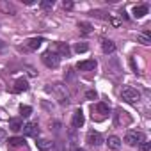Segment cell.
<instances>
[{
    "label": "cell",
    "mask_w": 151,
    "mask_h": 151,
    "mask_svg": "<svg viewBox=\"0 0 151 151\" xmlns=\"http://www.w3.org/2000/svg\"><path fill=\"white\" fill-rule=\"evenodd\" d=\"M91 112H93L94 121H105L109 117V114H110V109H109L107 103H96V105H93Z\"/></svg>",
    "instance_id": "obj_1"
},
{
    "label": "cell",
    "mask_w": 151,
    "mask_h": 151,
    "mask_svg": "<svg viewBox=\"0 0 151 151\" xmlns=\"http://www.w3.org/2000/svg\"><path fill=\"white\" fill-rule=\"evenodd\" d=\"M41 60L45 62L46 68H52V69L59 68V64H60V57H59L53 50H46V52L41 55Z\"/></svg>",
    "instance_id": "obj_2"
},
{
    "label": "cell",
    "mask_w": 151,
    "mask_h": 151,
    "mask_svg": "<svg viewBox=\"0 0 151 151\" xmlns=\"http://www.w3.org/2000/svg\"><path fill=\"white\" fill-rule=\"evenodd\" d=\"M48 91H50V93H53V94H55V98H57L62 105H68V103H69L68 91H66V87H64L62 84H53L52 87H48Z\"/></svg>",
    "instance_id": "obj_3"
},
{
    "label": "cell",
    "mask_w": 151,
    "mask_h": 151,
    "mask_svg": "<svg viewBox=\"0 0 151 151\" xmlns=\"http://www.w3.org/2000/svg\"><path fill=\"white\" fill-rule=\"evenodd\" d=\"M124 142H126L128 146H139V144L146 142V135H144L142 132L130 130V132H126V135H124Z\"/></svg>",
    "instance_id": "obj_4"
},
{
    "label": "cell",
    "mask_w": 151,
    "mask_h": 151,
    "mask_svg": "<svg viewBox=\"0 0 151 151\" xmlns=\"http://www.w3.org/2000/svg\"><path fill=\"white\" fill-rule=\"evenodd\" d=\"M121 98H123L126 103H137V101L140 100V94H139L137 89H133V87H130V86H124V87L121 89Z\"/></svg>",
    "instance_id": "obj_5"
},
{
    "label": "cell",
    "mask_w": 151,
    "mask_h": 151,
    "mask_svg": "<svg viewBox=\"0 0 151 151\" xmlns=\"http://www.w3.org/2000/svg\"><path fill=\"white\" fill-rule=\"evenodd\" d=\"M22 130H23V135H27V137H37V133H39L37 123H25L22 126Z\"/></svg>",
    "instance_id": "obj_6"
},
{
    "label": "cell",
    "mask_w": 151,
    "mask_h": 151,
    "mask_svg": "<svg viewBox=\"0 0 151 151\" xmlns=\"http://www.w3.org/2000/svg\"><path fill=\"white\" fill-rule=\"evenodd\" d=\"M87 142H89V146H93V147H98V146L103 142V137H101L98 132H94V130H89V132H87Z\"/></svg>",
    "instance_id": "obj_7"
},
{
    "label": "cell",
    "mask_w": 151,
    "mask_h": 151,
    "mask_svg": "<svg viewBox=\"0 0 151 151\" xmlns=\"http://www.w3.org/2000/svg\"><path fill=\"white\" fill-rule=\"evenodd\" d=\"M84 123H86L84 112H82V109H77V110L73 112V119H71V124H73V128H80V126H84Z\"/></svg>",
    "instance_id": "obj_8"
},
{
    "label": "cell",
    "mask_w": 151,
    "mask_h": 151,
    "mask_svg": "<svg viewBox=\"0 0 151 151\" xmlns=\"http://www.w3.org/2000/svg\"><path fill=\"white\" fill-rule=\"evenodd\" d=\"M130 124L132 123V117L128 116V112H124L123 109H117V112H116V124L119 126V124Z\"/></svg>",
    "instance_id": "obj_9"
},
{
    "label": "cell",
    "mask_w": 151,
    "mask_h": 151,
    "mask_svg": "<svg viewBox=\"0 0 151 151\" xmlns=\"http://www.w3.org/2000/svg\"><path fill=\"white\" fill-rule=\"evenodd\" d=\"M94 68H96V60H94V59L82 60V62L77 64V69H80V71H93Z\"/></svg>",
    "instance_id": "obj_10"
},
{
    "label": "cell",
    "mask_w": 151,
    "mask_h": 151,
    "mask_svg": "<svg viewBox=\"0 0 151 151\" xmlns=\"http://www.w3.org/2000/svg\"><path fill=\"white\" fill-rule=\"evenodd\" d=\"M43 37H30V39H27L25 41V46L29 48V50H37L41 45H43Z\"/></svg>",
    "instance_id": "obj_11"
},
{
    "label": "cell",
    "mask_w": 151,
    "mask_h": 151,
    "mask_svg": "<svg viewBox=\"0 0 151 151\" xmlns=\"http://www.w3.org/2000/svg\"><path fill=\"white\" fill-rule=\"evenodd\" d=\"M27 89H29V82L25 78H18L14 82V87H13L14 93H22V91H27Z\"/></svg>",
    "instance_id": "obj_12"
},
{
    "label": "cell",
    "mask_w": 151,
    "mask_h": 151,
    "mask_svg": "<svg viewBox=\"0 0 151 151\" xmlns=\"http://www.w3.org/2000/svg\"><path fill=\"white\" fill-rule=\"evenodd\" d=\"M37 147H39V151H50L52 147H53V142L52 140H48V139H37Z\"/></svg>",
    "instance_id": "obj_13"
},
{
    "label": "cell",
    "mask_w": 151,
    "mask_h": 151,
    "mask_svg": "<svg viewBox=\"0 0 151 151\" xmlns=\"http://www.w3.org/2000/svg\"><path fill=\"white\" fill-rule=\"evenodd\" d=\"M107 144H109V147H110V149L117 151V149L121 147V139H119V137H116V135H110V137L107 139Z\"/></svg>",
    "instance_id": "obj_14"
},
{
    "label": "cell",
    "mask_w": 151,
    "mask_h": 151,
    "mask_svg": "<svg viewBox=\"0 0 151 151\" xmlns=\"http://www.w3.org/2000/svg\"><path fill=\"white\" fill-rule=\"evenodd\" d=\"M101 48H103L105 53L116 52V45H114V41H110V39H101Z\"/></svg>",
    "instance_id": "obj_15"
},
{
    "label": "cell",
    "mask_w": 151,
    "mask_h": 151,
    "mask_svg": "<svg viewBox=\"0 0 151 151\" xmlns=\"http://www.w3.org/2000/svg\"><path fill=\"white\" fill-rule=\"evenodd\" d=\"M55 48H57V52H55V53H57L59 57H60V55H64V57H69V53H71L69 46H68V45H64V43H57V46H55Z\"/></svg>",
    "instance_id": "obj_16"
},
{
    "label": "cell",
    "mask_w": 151,
    "mask_h": 151,
    "mask_svg": "<svg viewBox=\"0 0 151 151\" xmlns=\"http://www.w3.org/2000/svg\"><path fill=\"white\" fill-rule=\"evenodd\" d=\"M147 6H135L133 7V16L135 18H142V16H146L147 14Z\"/></svg>",
    "instance_id": "obj_17"
},
{
    "label": "cell",
    "mask_w": 151,
    "mask_h": 151,
    "mask_svg": "<svg viewBox=\"0 0 151 151\" xmlns=\"http://www.w3.org/2000/svg\"><path fill=\"white\" fill-rule=\"evenodd\" d=\"M9 146L11 147H25V139L23 137H13V139H9Z\"/></svg>",
    "instance_id": "obj_18"
},
{
    "label": "cell",
    "mask_w": 151,
    "mask_h": 151,
    "mask_svg": "<svg viewBox=\"0 0 151 151\" xmlns=\"http://www.w3.org/2000/svg\"><path fill=\"white\" fill-rule=\"evenodd\" d=\"M78 29L82 30V34H91V32H93V25L87 23V22H80V23H78Z\"/></svg>",
    "instance_id": "obj_19"
},
{
    "label": "cell",
    "mask_w": 151,
    "mask_h": 151,
    "mask_svg": "<svg viewBox=\"0 0 151 151\" xmlns=\"http://www.w3.org/2000/svg\"><path fill=\"white\" fill-rule=\"evenodd\" d=\"M22 126H23V124H22V121H20V119H11V121H9V128H11L13 132L22 130Z\"/></svg>",
    "instance_id": "obj_20"
},
{
    "label": "cell",
    "mask_w": 151,
    "mask_h": 151,
    "mask_svg": "<svg viewBox=\"0 0 151 151\" xmlns=\"http://www.w3.org/2000/svg\"><path fill=\"white\" fill-rule=\"evenodd\" d=\"M137 39H139L142 45H146V46H147V45H151V39H149L147 32H146V34H139V36H137Z\"/></svg>",
    "instance_id": "obj_21"
},
{
    "label": "cell",
    "mask_w": 151,
    "mask_h": 151,
    "mask_svg": "<svg viewBox=\"0 0 151 151\" xmlns=\"http://www.w3.org/2000/svg\"><path fill=\"white\" fill-rule=\"evenodd\" d=\"M20 112H22L23 117H27V116L32 114V107H29V105H22V107H20Z\"/></svg>",
    "instance_id": "obj_22"
},
{
    "label": "cell",
    "mask_w": 151,
    "mask_h": 151,
    "mask_svg": "<svg viewBox=\"0 0 151 151\" xmlns=\"http://www.w3.org/2000/svg\"><path fill=\"white\" fill-rule=\"evenodd\" d=\"M0 9H4L6 13H13V14H14V7L9 6V4H2V2H0Z\"/></svg>",
    "instance_id": "obj_23"
},
{
    "label": "cell",
    "mask_w": 151,
    "mask_h": 151,
    "mask_svg": "<svg viewBox=\"0 0 151 151\" xmlns=\"http://www.w3.org/2000/svg\"><path fill=\"white\" fill-rule=\"evenodd\" d=\"M75 50H77V52L80 53V52H87V50H89V46H87L86 43H78L77 46H75Z\"/></svg>",
    "instance_id": "obj_24"
},
{
    "label": "cell",
    "mask_w": 151,
    "mask_h": 151,
    "mask_svg": "<svg viewBox=\"0 0 151 151\" xmlns=\"http://www.w3.org/2000/svg\"><path fill=\"white\" fill-rule=\"evenodd\" d=\"M149 147H151V142H142V144H139V151H149Z\"/></svg>",
    "instance_id": "obj_25"
},
{
    "label": "cell",
    "mask_w": 151,
    "mask_h": 151,
    "mask_svg": "<svg viewBox=\"0 0 151 151\" xmlns=\"http://www.w3.org/2000/svg\"><path fill=\"white\" fill-rule=\"evenodd\" d=\"M6 139H7V132H6L4 128H0V144H4Z\"/></svg>",
    "instance_id": "obj_26"
},
{
    "label": "cell",
    "mask_w": 151,
    "mask_h": 151,
    "mask_svg": "<svg viewBox=\"0 0 151 151\" xmlns=\"http://www.w3.org/2000/svg\"><path fill=\"white\" fill-rule=\"evenodd\" d=\"M86 98H87V100H96L98 94H96L94 91H87V93H86Z\"/></svg>",
    "instance_id": "obj_27"
},
{
    "label": "cell",
    "mask_w": 151,
    "mask_h": 151,
    "mask_svg": "<svg viewBox=\"0 0 151 151\" xmlns=\"http://www.w3.org/2000/svg\"><path fill=\"white\" fill-rule=\"evenodd\" d=\"M41 7H43V9H50V7H53V0H52V2H41Z\"/></svg>",
    "instance_id": "obj_28"
},
{
    "label": "cell",
    "mask_w": 151,
    "mask_h": 151,
    "mask_svg": "<svg viewBox=\"0 0 151 151\" xmlns=\"http://www.w3.org/2000/svg\"><path fill=\"white\" fill-rule=\"evenodd\" d=\"M64 9H73V2H64Z\"/></svg>",
    "instance_id": "obj_29"
},
{
    "label": "cell",
    "mask_w": 151,
    "mask_h": 151,
    "mask_svg": "<svg viewBox=\"0 0 151 151\" xmlns=\"http://www.w3.org/2000/svg\"><path fill=\"white\" fill-rule=\"evenodd\" d=\"M69 151H82L80 147H77V146H75V144H71V147H69Z\"/></svg>",
    "instance_id": "obj_30"
},
{
    "label": "cell",
    "mask_w": 151,
    "mask_h": 151,
    "mask_svg": "<svg viewBox=\"0 0 151 151\" xmlns=\"http://www.w3.org/2000/svg\"><path fill=\"white\" fill-rule=\"evenodd\" d=\"M2 50H6V43H4L2 39H0V52H2Z\"/></svg>",
    "instance_id": "obj_31"
}]
</instances>
